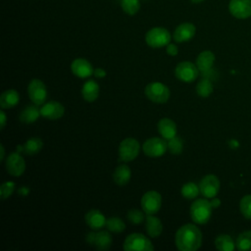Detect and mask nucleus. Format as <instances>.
<instances>
[{
    "mask_svg": "<svg viewBox=\"0 0 251 251\" xmlns=\"http://www.w3.org/2000/svg\"><path fill=\"white\" fill-rule=\"evenodd\" d=\"M175 242L180 251H195L202 244V232L195 225H183L176 232Z\"/></svg>",
    "mask_w": 251,
    "mask_h": 251,
    "instance_id": "obj_1",
    "label": "nucleus"
},
{
    "mask_svg": "<svg viewBox=\"0 0 251 251\" xmlns=\"http://www.w3.org/2000/svg\"><path fill=\"white\" fill-rule=\"evenodd\" d=\"M212 205L207 199H196L190 206V217L198 225H204L209 222L212 216Z\"/></svg>",
    "mask_w": 251,
    "mask_h": 251,
    "instance_id": "obj_2",
    "label": "nucleus"
},
{
    "mask_svg": "<svg viewBox=\"0 0 251 251\" xmlns=\"http://www.w3.org/2000/svg\"><path fill=\"white\" fill-rule=\"evenodd\" d=\"M172 39L171 32L162 26H155L145 34L146 44L151 48H162L167 46Z\"/></svg>",
    "mask_w": 251,
    "mask_h": 251,
    "instance_id": "obj_3",
    "label": "nucleus"
},
{
    "mask_svg": "<svg viewBox=\"0 0 251 251\" xmlns=\"http://www.w3.org/2000/svg\"><path fill=\"white\" fill-rule=\"evenodd\" d=\"M125 251H153L154 246L150 239L142 233H131L124 241Z\"/></svg>",
    "mask_w": 251,
    "mask_h": 251,
    "instance_id": "obj_4",
    "label": "nucleus"
},
{
    "mask_svg": "<svg viewBox=\"0 0 251 251\" xmlns=\"http://www.w3.org/2000/svg\"><path fill=\"white\" fill-rule=\"evenodd\" d=\"M146 97L157 104H164L170 98V89L162 82H150L145 87Z\"/></svg>",
    "mask_w": 251,
    "mask_h": 251,
    "instance_id": "obj_5",
    "label": "nucleus"
},
{
    "mask_svg": "<svg viewBox=\"0 0 251 251\" xmlns=\"http://www.w3.org/2000/svg\"><path fill=\"white\" fill-rule=\"evenodd\" d=\"M140 144L135 138H125L119 146V157L121 161L130 162L133 161L139 154Z\"/></svg>",
    "mask_w": 251,
    "mask_h": 251,
    "instance_id": "obj_6",
    "label": "nucleus"
},
{
    "mask_svg": "<svg viewBox=\"0 0 251 251\" xmlns=\"http://www.w3.org/2000/svg\"><path fill=\"white\" fill-rule=\"evenodd\" d=\"M168 149V144L163 138L151 137L144 141L142 150L144 154L151 158H158L165 154Z\"/></svg>",
    "mask_w": 251,
    "mask_h": 251,
    "instance_id": "obj_7",
    "label": "nucleus"
},
{
    "mask_svg": "<svg viewBox=\"0 0 251 251\" xmlns=\"http://www.w3.org/2000/svg\"><path fill=\"white\" fill-rule=\"evenodd\" d=\"M199 69L191 62L183 61L176 65L175 69V75L177 79L183 82H192L198 76Z\"/></svg>",
    "mask_w": 251,
    "mask_h": 251,
    "instance_id": "obj_8",
    "label": "nucleus"
},
{
    "mask_svg": "<svg viewBox=\"0 0 251 251\" xmlns=\"http://www.w3.org/2000/svg\"><path fill=\"white\" fill-rule=\"evenodd\" d=\"M141 208L143 212L147 215L156 214L162 205V197L161 194L155 190L147 191L140 200Z\"/></svg>",
    "mask_w": 251,
    "mask_h": 251,
    "instance_id": "obj_9",
    "label": "nucleus"
},
{
    "mask_svg": "<svg viewBox=\"0 0 251 251\" xmlns=\"http://www.w3.org/2000/svg\"><path fill=\"white\" fill-rule=\"evenodd\" d=\"M28 97L36 105H42L46 101L47 98V89L43 81L38 78H34L30 80L27 86Z\"/></svg>",
    "mask_w": 251,
    "mask_h": 251,
    "instance_id": "obj_10",
    "label": "nucleus"
},
{
    "mask_svg": "<svg viewBox=\"0 0 251 251\" xmlns=\"http://www.w3.org/2000/svg\"><path fill=\"white\" fill-rule=\"evenodd\" d=\"M220 180L214 175L205 176L199 182L200 193L205 198H214L220 190Z\"/></svg>",
    "mask_w": 251,
    "mask_h": 251,
    "instance_id": "obj_11",
    "label": "nucleus"
},
{
    "mask_svg": "<svg viewBox=\"0 0 251 251\" xmlns=\"http://www.w3.org/2000/svg\"><path fill=\"white\" fill-rule=\"evenodd\" d=\"M228 11L236 19H248L251 17V0H230Z\"/></svg>",
    "mask_w": 251,
    "mask_h": 251,
    "instance_id": "obj_12",
    "label": "nucleus"
},
{
    "mask_svg": "<svg viewBox=\"0 0 251 251\" xmlns=\"http://www.w3.org/2000/svg\"><path fill=\"white\" fill-rule=\"evenodd\" d=\"M5 167L11 176H20L25 170V161L20 154L11 153L5 161Z\"/></svg>",
    "mask_w": 251,
    "mask_h": 251,
    "instance_id": "obj_13",
    "label": "nucleus"
},
{
    "mask_svg": "<svg viewBox=\"0 0 251 251\" xmlns=\"http://www.w3.org/2000/svg\"><path fill=\"white\" fill-rule=\"evenodd\" d=\"M86 241L95 246L98 250H108L112 245V236L106 230H101L96 233L90 232L86 236Z\"/></svg>",
    "mask_w": 251,
    "mask_h": 251,
    "instance_id": "obj_14",
    "label": "nucleus"
},
{
    "mask_svg": "<svg viewBox=\"0 0 251 251\" xmlns=\"http://www.w3.org/2000/svg\"><path fill=\"white\" fill-rule=\"evenodd\" d=\"M64 113L65 107L58 101H49L40 108L41 116L48 120H58L63 117Z\"/></svg>",
    "mask_w": 251,
    "mask_h": 251,
    "instance_id": "obj_15",
    "label": "nucleus"
},
{
    "mask_svg": "<svg viewBox=\"0 0 251 251\" xmlns=\"http://www.w3.org/2000/svg\"><path fill=\"white\" fill-rule=\"evenodd\" d=\"M71 71L75 76L79 78H86L94 74L92 65L83 58L75 59L71 64Z\"/></svg>",
    "mask_w": 251,
    "mask_h": 251,
    "instance_id": "obj_16",
    "label": "nucleus"
},
{
    "mask_svg": "<svg viewBox=\"0 0 251 251\" xmlns=\"http://www.w3.org/2000/svg\"><path fill=\"white\" fill-rule=\"evenodd\" d=\"M196 32V27L192 23H182L176 26L173 37L176 42L182 43L193 38Z\"/></svg>",
    "mask_w": 251,
    "mask_h": 251,
    "instance_id": "obj_17",
    "label": "nucleus"
},
{
    "mask_svg": "<svg viewBox=\"0 0 251 251\" xmlns=\"http://www.w3.org/2000/svg\"><path fill=\"white\" fill-rule=\"evenodd\" d=\"M85 223L88 225V226L94 230H98L102 228L104 226H106V218L105 216L99 211L92 209L88 211L85 216Z\"/></svg>",
    "mask_w": 251,
    "mask_h": 251,
    "instance_id": "obj_18",
    "label": "nucleus"
},
{
    "mask_svg": "<svg viewBox=\"0 0 251 251\" xmlns=\"http://www.w3.org/2000/svg\"><path fill=\"white\" fill-rule=\"evenodd\" d=\"M157 128L164 139L169 140L176 135V123L169 118L161 119L157 125Z\"/></svg>",
    "mask_w": 251,
    "mask_h": 251,
    "instance_id": "obj_19",
    "label": "nucleus"
},
{
    "mask_svg": "<svg viewBox=\"0 0 251 251\" xmlns=\"http://www.w3.org/2000/svg\"><path fill=\"white\" fill-rule=\"evenodd\" d=\"M81 94L86 102H94L99 96V85L94 79H88L83 83Z\"/></svg>",
    "mask_w": 251,
    "mask_h": 251,
    "instance_id": "obj_20",
    "label": "nucleus"
},
{
    "mask_svg": "<svg viewBox=\"0 0 251 251\" xmlns=\"http://www.w3.org/2000/svg\"><path fill=\"white\" fill-rule=\"evenodd\" d=\"M20 101L19 92L15 89H8L0 96V106L2 109H10L15 107Z\"/></svg>",
    "mask_w": 251,
    "mask_h": 251,
    "instance_id": "obj_21",
    "label": "nucleus"
},
{
    "mask_svg": "<svg viewBox=\"0 0 251 251\" xmlns=\"http://www.w3.org/2000/svg\"><path fill=\"white\" fill-rule=\"evenodd\" d=\"M215 62V55L212 51H202L196 58V66L201 72L209 71Z\"/></svg>",
    "mask_w": 251,
    "mask_h": 251,
    "instance_id": "obj_22",
    "label": "nucleus"
},
{
    "mask_svg": "<svg viewBox=\"0 0 251 251\" xmlns=\"http://www.w3.org/2000/svg\"><path fill=\"white\" fill-rule=\"evenodd\" d=\"M146 231L150 237H158L163 231V224L160 219L153 215H147L146 217Z\"/></svg>",
    "mask_w": 251,
    "mask_h": 251,
    "instance_id": "obj_23",
    "label": "nucleus"
},
{
    "mask_svg": "<svg viewBox=\"0 0 251 251\" xmlns=\"http://www.w3.org/2000/svg\"><path fill=\"white\" fill-rule=\"evenodd\" d=\"M38 105L34 104V105H27L25 109H23V111L20 113V121L25 124H31L33 122H35L39 116H41L40 114V109H38L37 107Z\"/></svg>",
    "mask_w": 251,
    "mask_h": 251,
    "instance_id": "obj_24",
    "label": "nucleus"
},
{
    "mask_svg": "<svg viewBox=\"0 0 251 251\" xmlns=\"http://www.w3.org/2000/svg\"><path fill=\"white\" fill-rule=\"evenodd\" d=\"M131 176V172L128 166L126 165H120L115 169L113 178L116 184L118 185H126Z\"/></svg>",
    "mask_w": 251,
    "mask_h": 251,
    "instance_id": "obj_25",
    "label": "nucleus"
},
{
    "mask_svg": "<svg viewBox=\"0 0 251 251\" xmlns=\"http://www.w3.org/2000/svg\"><path fill=\"white\" fill-rule=\"evenodd\" d=\"M215 246L220 251H232L235 248V242L227 234H220L215 239Z\"/></svg>",
    "mask_w": 251,
    "mask_h": 251,
    "instance_id": "obj_26",
    "label": "nucleus"
},
{
    "mask_svg": "<svg viewBox=\"0 0 251 251\" xmlns=\"http://www.w3.org/2000/svg\"><path fill=\"white\" fill-rule=\"evenodd\" d=\"M42 146H43V142L40 138L31 137L26 140V142L23 147V150L27 155H34L41 150Z\"/></svg>",
    "mask_w": 251,
    "mask_h": 251,
    "instance_id": "obj_27",
    "label": "nucleus"
},
{
    "mask_svg": "<svg viewBox=\"0 0 251 251\" xmlns=\"http://www.w3.org/2000/svg\"><path fill=\"white\" fill-rule=\"evenodd\" d=\"M235 247L239 251L251 250V230H245L237 236Z\"/></svg>",
    "mask_w": 251,
    "mask_h": 251,
    "instance_id": "obj_28",
    "label": "nucleus"
},
{
    "mask_svg": "<svg viewBox=\"0 0 251 251\" xmlns=\"http://www.w3.org/2000/svg\"><path fill=\"white\" fill-rule=\"evenodd\" d=\"M200 189H199V185H197L194 182H186L185 184L182 185L181 187V195L185 198V199H194L197 197L198 193H199Z\"/></svg>",
    "mask_w": 251,
    "mask_h": 251,
    "instance_id": "obj_29",
    "label": "nucleus"
},
{
    "mask_svg": "<svg viewBox=\"0 0 251 251\" xmlns=\"http://www.w3.org/2000/svg\"><path fill=\"white\" fill-rule=\"evenodd\" d=\"M121 7L126 14L129 16H134L140 10V1L139 0H122Z\"/></svg>",
    "mask_w": 251,
    "mask_h": 251,
    "instance_id": "obj_30",
    "label": "nucleus"
},
{
    "mask_svg": "<svg viewBox=\"0 0 251 251\" xmlns=\"http://www.w3.org/2000/svg\"><path fill=\"white\" fill-rule=\"evenodd\" d=\"M196 92L200 97H208L212 94L213 92V84L212 82L207 79L203 78L201 79L196 86Z\"/></svg>",
    "mask_w": 251,
    "mask_h": 251,
    "instance_id": "obj_31",
    "label": "nucleus"
},
{
    "mask_svg": "<svg viewBox=\"0 0 251 251\" xmlns=\"http://www.w3.org/2000/svg\"><path fill=\"white\" fill-rule=\"evenodd\" d=\"M106 227L112 232H122L126 228V225L121 218L112 217L107 219Z\"/></svg>",
    "mask_w": 251,
    "mask_h": 251,
    "instance_id": "obj_32",
    "label": "nucleus"
},
{
    "mask_svg": "<svg viewBox=\"0 0 251 251\" xmlns=\"http://www.w3.org/2000/svg\"><path fill=\"white\" fill-rule=\"evenodd\" d=\"M239 210L245 219L251 220V194L241 198L239 202Z\"/></svg>",
    "mask_w": 251,
    "mask_h": 251,
    "instance_id": "obj_33",
    "label": "nucleus"
},
{
    "mask_svg": "<svg viewBox=\"0 0 251 251\" xmlns=\"http://www.w3.org/2000/svg\"><path fill=\"white\" fill-rule=\"evenodd\" d=\"M168 144V150L170 151V153L172 154H180L182 152V142H181V139L175 136L171 139H169V141L167 142Z\"/></svg>",
    "mask_w": 251,
    "mask_h": 251,
    "instance_id": "obj_34",
    "label": "nucleus"
},
{
    "mask_svg": "<svg viewBox=\"0 0 251 251\" xmlns=\"http://www.w3.org/2000/svg\"><path fill=\"white\" fill-rule=\"evenodd\" d=\"M15 182L13 181H6L4 182L1 186H0V193H1V199L5 200L7 198H9L12 193L15 190Z\"/></svg>",
    "mask_w": 251,
    "mask_h": 251,
    "instance_id": "obj_35",
    "label": "nucleus"
},
{
    "mask_svg": "<svg viewBox=\"0 0 251 251\" xmlns=\"http://www.w3.org/2000/svg\"><path fill=\"white\" fill-rule=\"evenodd\" d=\"M127 219H128V221H129L131 224L138 225V224H140V223L143 222V220H144V215H143V213H142L140 210L132 209V210H129V211H128V213H127Z\"/></svg>",
    "mask_w": 251,
    "mask_h": 251,
    "instance_id": "obj_36",
    "label": "nucleus"
},
{
    "mask_svg": "<svg viewBox=\"0 0 251 251\" xmlns=\"http://www.w3.org/2000/svg\"><path fill=\"white\" fill-rule=\"evenodd\" d=\"M166 51L167 53L170 55V56H176L177 55L178 53V48L176 44H173V43H169L166 47Z\"/></svg>",
    "mask_w": 251,
    "mask_h": 251,
    "instance_id": "obj_37",
    "label": "nucleus"
},
{
    "mask_svg": "<svg viewBox=\"0 0 251 251\" xmlns=\"http://www.w3.org/2000/svg\"><path fill=\"white\" fill-rule=\"evenodd\" d=\"M93 75L96 77H98V78H102V77H104L106 75V72L103 69H101V68H97V69L94 70V74Z\"/></svg>",
    "mask_w": 251,
    "mask_h": 251,
    "instance_id": "obj_38",
    "label": "nucleus"
},
{
    "mask_svg": "<svg viewBox=\"0 0 251 251\" xmlns=\"http://www.w3.org/2000/svg\"><path fill=\"white\" fill-rule=\"evenodd\" d=\"M0 121H1L0 128L3 129L5 127L6 122H7V117H6V114H5V112L3 110H1V112H0Z\"/></svg>",
    "mask_w": 251,
    "mask_h": 251,
    "instance_id": "obj_39",
    "label": "nucleus"
},
{
    "mask_svg": "<svg viewBox=\"0 0 251 251\" xmlns=\"http://www.w3.org/2000/svg\"><path fill=\"white\" fill-rule=\"evenodd\" d=\"M0 150H1V155H0V161H2L4 159V155H5V149L3 144L0 145Z\"/></svg>",
    "mask_w": 251,
    "mask_h": 251,
    "instance_id": "obj_40",
    "label": "nucleus"
},
{
    "mask_svg": "<svg viewBox=\"0 0 251 251\" xmlns=\"http://www.w3.org/2000/svg\"><path fill=\"white\" fill-rule=\"evenodd\" d=\"M219 204H220V200H218V199H213L211 202L212 207H218Z\"/></svg>",
    "mask_w": 251,
    "mask_h": 251,
    "instance_id": "obj_41",
    "label": "nucleus"
},
{
    "mask_svg": "<svg viewBox=\"0 0 251 251\" xmlns=\"http://www.w3.org/2000/svg\"><path fill=\"white\" fill-rule=\"evenodd\" d=\"M192 3H195V4H198V3H201V2H203L204 0H190Z\"/></svg>",
    "mask_w": 251,
    "mask_h": 251,
    "instance_id": "obj_42",
    "label": "nucleus"
}]
</instances>
